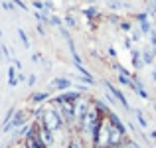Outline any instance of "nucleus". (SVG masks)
<instances>
[{"label": "nucleus", "instance_id": "3", "mask_svg": "<svg viewBox=\"0 0 156 148\" xmlns=\"http://www.w3.org/2000/svg\"><path fill=\"white\" fill-rule=\"evenodd\" d=\"M105 87H107V89H109V93H111V95H113L115 99H117V101H119V103H121V105H122V107H125V109H126V111H129V109H130V105H129V101H126V99H125V95H122V93H121V91H119V89H117V87H113V85H111V83H105Z\"/></svg>", "mask_w": 156, "mask_h": 148}, {"label": "nucleus", "instance_id": "7", "mask_svg": "<svg viewBox=\"0 0 156 148\" xmlns=\"http://www.w3.org/2000/svg\"><path fill=\"white\" fill-rule=\"evenodd\" d=\"M67 148H85V144H83V140H81V138L73 136V138H71V142H69V146H67Z\"/></svg>", "mask_w": 156, "mask_h": 148}, {"label": "nucleus", "instance_id": "15", "mask_svg": "<svg viewBox=\"0 0 156 148\" xmlns=\"http://www.w3.org/2000/svg\"><path fill=\"white\" fill-rule=\"evenodd\" d=\"M28 83L34 85V83H36V75H30V77H28Z\"/></svg>", "mask_w": 156, "mask_h": 148}, {"label": "nucleus", "instance_id": "14", "mask_svg": "<svg viewBox=\"0 0 156 148\" xmlns=\"http://www.w3.org/2000/svg\"><path fill=\"white\" fill-rule=\"evenodd\" d=\"M121 28H122V30H126V32H129V30H130V24H129V22H122V24H121Z\"/></svg>", "mask_w": 156, "mask_h": 148}, {"label": "nucleus", "instance_id": "13", "mask_svg": "<svg viewBox=\"0 0 156 148\" xmlns=\"http://www.w3.org/2000/svg\"><path fill=\"white\" fill-rule=\"evenodd\" d=\"M144 61H146V63H150V61H152V53H150L148 49L144 51Z\"/></svg>", "mask_w": 156, "mask_h": 148}, {"label": "nucleus", "instance_id": "18", "mask_svg": "<svg viewBox=\"0 0 156 148\" xmlns=\"http://www.w3.org/2000/svg\"><path fill=\"white\" fill-rule=\"evenodd\" d=\"M150 136H152V138H156V130H154V132H152V134H150Z\"/></svg>", "mask_w": 156, "mask_h": 148}, {"label": "nucleus", "instance_id": "12", "mask_svg": "<svg viewBox=\"0 0 156 148\" xmlns=\"http://www.w3.org/2000/svg\"><path fill=\"white\" fill-rule=\"evenodd\" d=\"M133 59H134V65H136V67H140V53H138L136 49L133 51Z\"/></svg>", "mask_w": 156, "mask_h": 148}, {"label": "nucleus", "instance_id": "9", "mask_svg": "<svg viewBox=\"0 0 156 148\" xmlns=\"http://www.w3.org/2000/svg\"><path fill=\"white\" fill-rule=\"evenodd\" d=\"M121 148H140V146H138V144H136L134 140H129V138H126V140H125V142L121 144Z\"/></svg>", "mask_w": 156, "mask_h": 148}, {"label": "nucleus", "instance_id": "11", "mask_svg": "<svg viewBox=\"0 0 156 148\" xmlns=\"http://www.w3.org/2000/svg\"><path fill=\"white\" fill-rule=\"evenodd\" d=\"M8 83H10L12 87H14V85H16V77H14V67H10V69H8Z\"/></svg>", "mask_w": 156, "mask_h": 148}, {"label": "nucleus", "instance_id": "17", "mask_svg": "<svg viewBox=\"0 0 156 148\" xmlns=\"http://www.w3.org/2000/svg\"><path fill=\"white\" fill-rule=\"evenodd\" d=\"M150 36H152V44H154V46H156V34H154V32H152V34H150Z\"/></svg>", "mask_w": 156, "mask_h": 148}, {"label": "nucleus", "instance_id": "6", "mask_svg": "<svg viewBox=\"0 0 156 148\" xmlns=\"http://www.w3.org/2000/svg\"><path fill=\"white\" fill-rule=\"evenodd\" d=\"M44 99H50V93H34V95H32V101L34 103H42Z\"/></svg>", "mask_w": 156, "mask_h": 148}, {"label": "nucleus", "instance_id": "1", "mask_svg": "<svg viewBox=\"0 0 156 148\" xmlns=\"http://www.w3.org/2000/svg\"><path fill=\"white\" fill-rule=\"evenodd\" d=\"M42 125L46 126L48 130L55 132V130H59L61 126H63V121H61L59 113H57L55 109H48V111L42 113Z\"/></svg>", "mask_w": 156, "mask_h": 148}, {"label": "nucleus", "instance_id": "5", "mask_svg": "<svg viewBox=\"0 0 156 148\" xmlns=\"http://www.w3.org/2000/svg\"><path fill=\"white\" fill-rule=\"evenodd\" d=\"M24 122H26V113H18L14 118H12V122H8V125L4 126V129L8 130V129H12V126H22Z\"/></svg>", "mask_w": 156, "mask_h": 148}, {"label": "nucleus", "instance_id": "4", "mask_svg": "<svg viewBox=\"0 0 156 148\" xmlns=\"http://www.w3.org/2000/svg\"><path fill=\"white\" fill-rule=\"evenodd\" d=\"M51 87H53V89H61V91H65V89L71 87V81L65 79V77H57V79L51 81Z\"/></svg>", "mask_w": 156, "mask_h": 148}, {"label": "nucleus", "instance_id": "16", "mask_svg": "<svg viewBox=\"0 0 156 148\" xmlns=\"http://www.w3.org/2000/svg\"><path fill=\"white\" fill-rule=\"evenodd\" d=\"M14 2H16V4H18V6H20V8H22V10H26V6H24V4H22V2H20V0H14Z\"/></svg>", "mask_w": 156, "mask_h": 148}, {"label": "nucleus", "instance_id": "2", "mask_svg": "<svg viewBox=\"0 0 156 148\" xmlns=\"http://www.w3.org/2000/svg\"><path fill=\"white\" fill-rule=\"evenodd\" d=\"M79 99H81L79 91H63L59 97L53 99V103H77Z\"/></svg>", "mask_w": 156, "mask_h": 148}, {"label": "nucleus", "instance_id": "10", "mask_svg": "<svg viewBox=\"0 0 156 148\" xmlns=\"http://www.w3.org/2000/svg\"><path fill=\"white\" fill-rule=\"evenodd\" d=\"M18 36H20V40H22L24 48H30V42H28V36L24 34V30H18Z\"/></svg>", "mask_w": 156, "mask_h": 148}, {"label": "nucleus", "instance_id": "8", "mask_svg": "<svg viewBox=\"0 0 156 148\" xmlns=\"http://www.w3.org/2000/svg\"><path fill=\"white\" fill-rule=\"evenodd\" d=\"M134 115H136V121H138V125L142 126V129H146L148 126V122H146V118H144V115L140 113V111H134Z\"/></svg>", "mask_w": 156, "mask_h": 148}]
</instances>
